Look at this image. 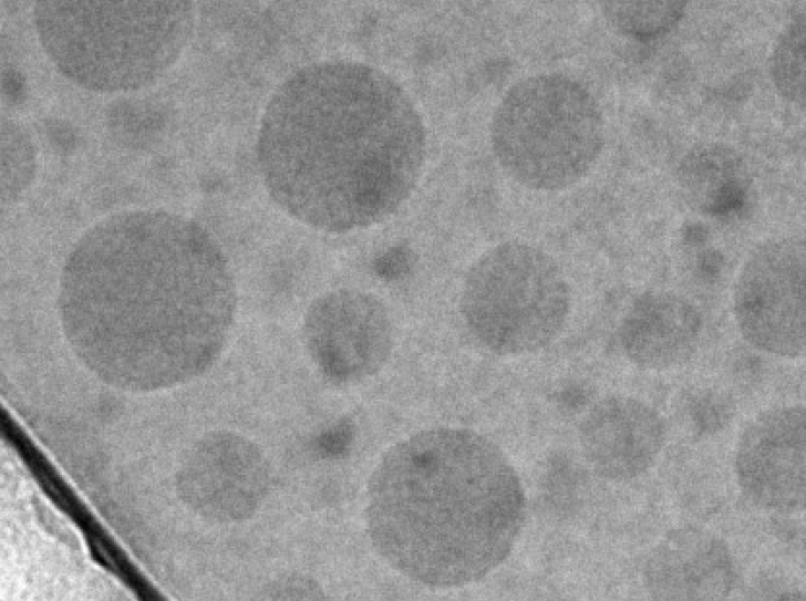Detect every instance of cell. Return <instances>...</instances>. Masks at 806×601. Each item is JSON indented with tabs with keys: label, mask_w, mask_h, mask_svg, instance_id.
I'll return each mask as SVG.
<instances>
[{
	"label": "cell",
	"mask_w": 806,
	"mask_h": 601,
	"mask_svg": "<svg viewBox=\"0 0 806 601\" xmlns=\"http://www.w3.org/2000/svg\"><path fill=\"white\" fill-rule=\"evenodd\" d=\"M35 169L34 148L28 133L13 121L1 126L2 198L14 199L29 186Z\"/></svg>",
	"instance_id": "17"
},
{
	"label": "cell",
	"mask_w": 806,
	"mask_h": 601,
	"mask_svg": "<svg viewBox=\"0 0 806 601\" xmlns=\"http://www.w3.org/2000/svg\"><path fill=\"white\" fill-rule=\"evenodd\" d=\"M230 267L197 222L164 210H131L89 229L60 279L64 332L117 382L165 383L205 371L236 313Z\"/></svg>",
	"instance_id": "1"
},
{
	"label": "cell",
	"mask_w": 806,
	"mask_h": 601,
	"mask_svg": "<svg viewBox=\"0 0 806 601\" xmlns=\"http://www.w3.org/2000/svg\"><path fill=\"white\" fill-rule=\"evenodd\" d=\"M665 439V424L650 404L631 396L602 398L579 426L582 454L599 476L626 481L655 463Z\"/></svg>",
	"instance_id": "10"
},
{
	"label": "cell",
	"mask_w": 806,
	"mask_h": 601,
	"mask_svg": "<svg viewBox=\"0 0 806 601\" xmlns=\"http://www.w3.org/2000/svg\"><path fill=\"white\" fill-rule=\"evenodd\" d=\"M805 407L767 408L744 427L737 444L738 485L754 505L779 512L805 506Z\"/></svg>",
	"instance_id": "9"
},
{
	"label": "cell",
	"mask_w": 806,
	"mask_h": 601,
	"mask_svg": "<svg viewBox=\"0 0 806 601\" xmlns=\"http://www.w3.org/2000/svg\"><path fill=\"white\" fill-rule=\"evenodd\" d=\"M189 497L204 515L240 520L254 515L271 488V468L254 443L231 434L204 441L192 459Z\"/></svg>",
	"instance_id": "11"
},
{
	"label": "cell",
	"mask_w": 806,
	"mask_h": 601,
	"mask_svg": "<svg viewBox=\"0 0 806 601\" xmlns=\"http://www.w3.org/2000/svg\"><path fill=\"white\" fill-rule=\"evenodd\" d=\"M270 594H276L275 599H289L290 594H300L301 599H322L323 592L311 579L288 577L272 584Z\"/></svg>",
	"instance_id": "18"
},
{
	"label": "cell",
	"mask_w": 806,
	"mask_h": 601,
	"mask_svg": "<svg viewBox=\"0 0 806 601\" xmlns=\"http://www.w3.org/2000/svg\"><path fill=\"white\" fill-rule=\"evenodd\" d=\"M702 331V315L689 299L652 290L641 293L628 308L618 328V341L638 369L664 371L694 355Z\"/></svg>",
	"instance_id": "13"
},
{
	"label": "cell",
	"mask_w": 806,
	"mask_h": 601,
	"mask_svg": "<svg viewBox=\"0 0 806 601\" xmlns=\"http://www.w3.org/2000/svg\"><path fill=\"white\" fill-rule=\"evenodd\" d=\"M769 74L777 92L790 103L805 106V13L795 15L776 41Z\"/></svg>",
	"instance_id": "16"
},
{
	"label": "cell",
	"mask_w": 806,
	"mask_h": 601,
	"mask_svg": "<svg viewBox=\"0 0 806 601\" xmlns=\"http://www.w3.org/2000/svg\"><path fill=\"white\" fill-rule=\"evenodd\" d=\"M684 1L608 2L603 11L623 34L648 41L671 32L685 13Z\"/></svg>",
	"instance_id": "15"
},
{
	"label": "cell",
	"mask_w": 806,
	"mask_h": 601,
	"mask_svg": "<svg viewBox=\"0 0 806 601\" xmlns=\"http://www.w3.org/2000/svg\"><path fill=\"white\" fill-rule=\"evenodd\" d=\"M805 242L768 239L756 246L736 278L732 307L738 332L752 348L797 358L806 345Z\"/></svg>",
	"instance_id": "7"
},
{
	"label": "cell",
	"mask_w": 806,
	"mask_h": 601,
	"mask_svg": "<svg viewBox=\"0 0 806 601\" xmlns=\"http://www.w3.org/2000/svg\"><path fill=\"white\" fill-rule=\"evenodd\" d=\"M682 184L706 195L712 211L723 213L740 205L743 195L742 160L738 154L721 144H710L690 151L681 162Z\"/></svg>",
	"instance_id": "14"
},
{
	"label": "cell",
	"mask_w": 806,
	"mask_h": 601,
	"mask_svg": "<svg viewBox=\"0 0 806 601\" xmlns=\"http://www.w3.org/2000/svg\"><path fill=\"white\" fill-rule=\"evenodd\" d=\"M306 348L329 380L356 383L378 373L393 348V324L375 294L339 289L316 299L302 329Z\"/></svg>",
	"instance_id": "8"
},
{
	"label": "cell",
	"mask_w": 806,
	"mask_h": 601,
	"mask_svg": "<svg viewBox=\"0 0 806 601\" xmlns=\"http://www.w3.org/2000/svg\"><path fill=\"white\" fill-rule=\"evenodd\" d=\"M737 572L727 543L712 531L682 527L669 531L643 566L645 589L659 600H721Z\"/></svg>",
	"instance_id": "12"
},
{
	"label": "cell",
	"mask_w": 806,
	"mask_h": 601,
	"mask_svg": "<svg viewBox=\"0 0 806 601\" xmlns=\"http://www.w3.org/2000/svg\"><path fill=\"white\" fill-rule=\"evenodd\" d=\"M426 153L423 121L383 71L353 61L307 65L262 115L257 160L269 196L328 232L379 224L409 198Z\"/></svg>",
	"instance_id": "2"
},
{
	"label": "cell",
	"mask_w": 806,
	"mask_h": 601,
	"mask_svg": "<svg viewBox=\"0 0 806 601\" xmlns=\"http://www.w3.org/2000/svg\"><path fill=\"white\" fill-rule=\"evenodd\" d=\"M598 102L579 81L536 74L514 84L490 123L493 153L505 173L536 190L565 189L585 177L604 145Z\"/></svg>",
	"instance_id": "5"
},
{
	"label": "cell",
	"mask_w": 806,
	"mask_h": 601,
	"mask_svg": "<svg viewBox=\"0 0 806 601\" xmlns=\"http://www.w3.org/2000/svg\"><path fill=\"white\" fill-rule=\"evenodd\" d=\"M569 283L546 251L520 241L480 255L463 281L459 311L474 339L499 355L535 353L562 332Z\"/></svg>",
	"instance_id": "6"
},
{
	"label": "cell",
	"mask_w": 806,
	"mask_h": 601,
	"mask_svg": "<svg viewBox=\"0 0 806 601\" xmlns=\"http://www.w3.org/2000/svg\"><path fill=\"white\" fill-rule=\"evenodd\" d=\"M33 15L59 72L96 92L155 82L179 58L194 28L186 1H40Z\"/></svg>",
	"instance_id": "4"
},
{
	"label": "cell",
	"mask_w": 806,
	"mask_h": 601,
	"mask_svg": "<svg viewBox=\"0 0 806 601\" xmlns=\"http://www.w3.org/2000/svg\"><path fill=\"white\" fill-rule=\"evenodd\" d=\"M526 500L504 452L468 428L434 427L392 445L374 467L364 510L382 559L433 588L476 582L506 560Z\"/></svg>",
	"instance_id": "3"
}]
</instances>
